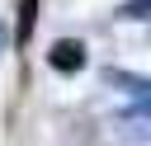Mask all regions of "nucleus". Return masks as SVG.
I'll return each instance as SVG.
<instances>
[{
  "mask_svg": "<svg viewBox=\"0 0 151 146\" xmlns=\"http://www.w3.org/2000/svg\"><path fill=\"white\" fill-rule=\"evenodd\" d=\"M109 85H127L132 104L123 108L127 122H151V80H137V75H123V71H109Z\"/></svg>",
  "mask_w": 151,
  "mask_h": 146,
  "instance_id": "1",
  "label": "nucleus"
},
{
  "mask_svg": "<svg viewBox=\"0 0 151 146\" xmlns=\"http://www.w3.org/2000/svg\"><path fill=\"white\" fill-rule=\"evenodd\" d=\"M85 61H90V52H85V42H80V38H57V42L47 47V66H52V71H61V75L85 71Z\"/></svg>",
  "mask_w": 151,
  "mask_h": 146,
  "instance_id": "2",
  "label": "nucleus"
},
{
  "mask_svg": "<svg viewBox=\"0 0 151 146\" xmlns=\"http://www.w3.org/2000/svg\"><path fill=\"white\" fill-rule=\"evenodd\" d=\"M38 9H42V0H19V24H14V47H28V42H33V28H38Z\"/></svg>",
  "mask_w": 151,
  "mask_h": 146,
  "instance_id": "3",
  "label": "nucleus"
},
{
  "mask_svg": "<svg viewBox=\"0 0 151 146\" xmlns=\"http://www.w3.org/2000/svg\"><path fill=\"white\" fill-rule=\"evenodd\" d=\"M118 14H123V19H146V14H151V0H127Z\"/></svg>",
  "mask_w": 151,
  "mask_h": 146,
  "instance_id": "4",
  "label": "nucleus"
},
{
  "mask_svg": "<svg viewBox=\"0 0 151 146\" xmlns=\"http://www.w3.org/2000/svg\"><path fill=\"white\" fill-rule=\"evenodd\" d=\"M9 42H14V33L5 28V19H0V52H9Z\"/></svg>",
  "mask_w": 151,
  "mask_h": 146,
  "instance_id": "5",
  "label": "nucleus"
}]
</instances>
